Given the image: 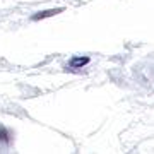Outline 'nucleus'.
<instances>
[{
    "label": "nucleus",
    "mask_w": 154,
    "mask_h": 154,
    "mask_svg": "<svg viewBox=\"0 0 154 154\" xmlns=\"http://www.w3.org/2000/svg\"><path fill=\"white\" fill-rule=\"evenodd\" d=\"M63 11H65L63 7H58V9H50V11L38 12V14H34V16H33V21H41V19H46V17L57 16V14H60V12H63Z\"/></svg>",
    "instance_id": "f257e3e1"
},
{
    "label": "nucleus",
    "mask_w": 154,
    "mask_h": 154,
    "mask_svg": "<svg viewBox=\"0 0 154 154\" xmlns=\"http://www.w3.org/2000/svg\"><path fill=\"white\" fill-rule=\"evenodd\" d=\"M89 63V57H74V58H70V62H69V65L72 67V69H81V67L88 65Z\"/></svg>",
    "instance_id": "f03ea898"
}]
</instances>
